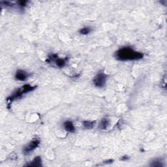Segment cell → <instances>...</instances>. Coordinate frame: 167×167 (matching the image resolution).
Returning <instances> with one entry per match:
<instances>
[{"label":"cell","instance_id":"1","mask_svg":"<svg viewBox=\"0 0 167 167\" xmlns=\"http://www.w3.org/2000/svg\"><path fill=\"white\" fill-rule=\"evenodd\" d=\"M115 58L119 61H137L144 57V54L135 50L131 46H124L114 54Z\"/></svg>","mask_w":167,"mask_h":167},{"label":"cell","instance_id":"2","mask_svg":"<svg viewBox=\"0 0 167 167\" xmlns=\"http://www.w3.org/2000/svg\"><path fill=\"white\" fill-rule=\"evenodd\" d=\"M36 88H37V86H31V85H29V84L24 85L23 86L20 88L19 89L15 91L14 93H13L11 95H10V96L7 99V101L9 102L7 108L9 109V105H11V104L13 103V101L22 98L24 95L28 93H29V92L32 91L34 90H35Z\"/></svg>","mask_w":167,"mask_h":167},{"label":"cell","instance_id":"3","mask_svg":"<svg viewBox=\"0 0 167 167\" xmlns=\"http://www.w3.org/2000/svg\"><path fill=\"white\" fill-rule=\"evenodd\" d=\"M68 60V57H66L65 58H60L57 54H52L49 56L46 61L48 63H54L59 68H63L66 65Z\"/></svg>","mask_w":167,"mask_h":167},{"label":"cell","instance_id":"4","mask_svg":"<svg viewBox=\"0 0 167 167\" xmlns=\"http://www.w3.org/2000/svg\"><path fill=\"white\" fill-rule=\"evenodd\" d=\"M40 143V140L38 137H35L32 139L28 144H27L23 148L22 152L24 155H28L31 152L38 147Z\"/></svg>","mask_w":167,"mask_h":167},{"label":"cell","instance_id":"5","mask_svg":"<svg viewBox=\"0 0 167 167\" xmlns=\"http://www.w3.org/2000/svg\"><path fill=\"white\" fill-rule=\"evenodd\" d=\"M107 75L104 73L100 71L96 75H95L93 79V82L94 85L97 88H102L104 87L106 84V82L107 80Z\"/></svg>","mask_w":167,"mask_h":167},{"label":"cell","instance_id":"6","mask_svg":"<svg viewBox=\"0 0 167 167\" xmlns=\"http://www.w3.org/2000/svg\"><path fill=\"white\" fill-rule=\"evenodd\" d=\"M30 75L31 74L29 73H28V72H26V71L19 69L16 72L15 79L17 80H19V81L24 82L28 79Z\"/></svg>","mask_w":167,"mask_h":167},{"label":"cell","instance_id":"7","mask_svg":"<svg viewBox=\"0 0 167 167\" xmlns=\"http://www.w3.org/2000/svg\"><path fill=\"white\" fill-rule=\"evenodd\" d=\"M63 127L66 131L71 132V133L74 132L76 131V129L75 127H74L73 123L69 120H67L63 123Z\"/></svg>","mask_w":167,"mask_h":167},{"label":"cell","instance_id":"8","mask_svg":"<svg viewBox=\"0 0 167 167\" xmlns=\"http://www.w3.org/2000/svg\"><path fill=\"white\" fill-rule=\"evenodd\" d=\"M110 125V120L107 118H102L99 124V128L101 130H105L108 128V127Z\"/></svg>","mask_w":167,"mask_h":167},{"label":"cell","instance_id":"9","mask_svg":"<svg viewBox=\"0 0 167 167\" xmlns=\"http://www.w3.org/2000/svg\"><path fill=\"white\" fill-rule=\"evenodd\" d=\"M27 166H35V167H38V166H42V159L40 158V156H37L34 159L33 161L31 162L29 164L26 165Z\"/></svg>","mask_w":167,"mask_h":167},{"label":"cell","instance_id":"10","mask_svg":"<svg viewBox=\"0 0 167 167\" xmlns=\"http://www.w3.org/2000/svg\"><path fill=\"white\" fill-rule=\"evenodd\" d=\"M95 121H84L82 122V125L84 127L87 129H91L94 127Z\"/></svg>","mask_w":167,"mask_h":167},{"label":"cell","instance_id":"11","mask_svg":"<svg viewBox=\"0 0 167 167\" xmlns=\"http://www.w3.org/2000/svg\"><path fill=\"white\" fill-rule=\"evenodd\" d=\"M150 166L154 167H161L163 166V162L159 159H155L151 162Z\"/></svg>","mask_w":167,"mask_h":167},{"label":"cell","instance_id":"12","mask_svg":"<svg viewBox=\"0 0 167 167\" xmlns=\"http://www.w3.org/2000/svg\"><path fill=\"white\" fill-rule=\"evenodd\" d=\"M91 30L92 29L90 27H84V28H82L79 31V33L82 35H88V34L91 32Z\"/></svg>","mask_w":167,"mask_h":167},{"label":"cell","instance_id":"13","mask_svg":"<svg viewBox=\"0 0 167 167\" xmlns=\"http://www.w3.org/2000/svg\"><path fill=\"white\" fill-rule=\"evenodd\" d=\"M29 2V1H18L16 2V3L20 8L24 9V8H25L27 5H28Z\"/></svg>","mask_w":167,"mask_h":167},{"label":"cell","instance_id":"14","mask_svg":"<svg viewBox=\"0 0 167 167\" xmlns=\"http://www.w3.org/2000/svg\"><path fill=\"white\" fill-rule=\"evenodd\" d=\"M129 159V157H127V156H124L121 159V160H122V161H127V160H128Z\"/></svg>","mask_w":167,"mask_h":167}]
</instances>
